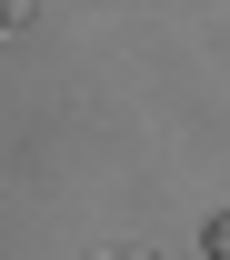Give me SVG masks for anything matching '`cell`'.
<instances>
[{
  "mask_svg": "<svg viewBox=\"0 0 230 260\" xmlns=\"http://www.w3.org/2000/svg\"><path fill=\"white\" fill-rule=\"evenodd\" d=\"M120 260H140V250H120Z\"/></svg>",
  "mask_w": 230,
  "mask_h": 260,
  "instance_id": "obj_1",
  "label": "cell"
}]
</instances>
